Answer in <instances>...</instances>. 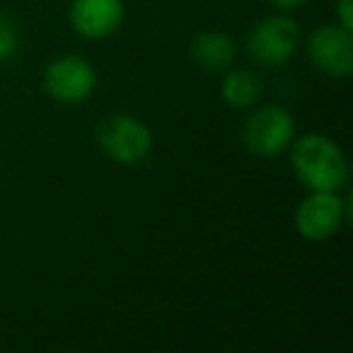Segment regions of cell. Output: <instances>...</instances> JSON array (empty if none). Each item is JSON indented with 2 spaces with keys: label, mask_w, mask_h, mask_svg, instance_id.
I'll list each match as a JSON object with an SVG mask.
<instances>
[{
  "label": "cell",
  "mask_w": 353,
  "mask_h": 353,
  "mask_svg": "<svg viewBox=\"0 0 353 353\" xmlns=\"http://www.w3.org/2000/svg\"><path fill=\"white\" fill-rule=\"evenodd\" d=\"M68 17L83 39H107L121 30L126 8L123 0H73Z\"/></svg>",
  "instance_id": "obj_8"
},
{
  "label": "cell",
  "mask_w": 353,
  "mask_h": 353,
  "mask_svg": "<svg viewBox=\"0 0 353 353\" xmlns=\"http://www.w3.org/2000/svg\"><path fill=\"white\" fill-rule=\"evenodd\" d=\"M269 3L281 12H293V10H298V8H303L307 0H269Z\"/></svg>",
  "instance_id": "obj_13"
},
{
  "label": "cell",
  "mask_w": 353,
  "mask_h": 353,
  "mask_svg": "<svg viewBox=\"0 0 353 353\" xmlns=\"http://www.w3.org/2000/svg\"><path fill=\"white\" fill-rule=\"evenodd\" d=\"M264 83L250 68H232L221 85L223 102L230 109H252L261 99Z\"/></svg>",
  "instance_id": "obj_10"
},
{
  "label": "cell",
  "mask_w": 353,
  "mask_h": 353,
  "mask_svg": "<svg viewBox=\"0 0 353 353\" xmlns=\"http://www.w3.org/2000/svg\"><path fill=\"white\" fill-rule=\"evenodd\" d=\"M189 54H192L194 63H196L199 68L218 73V70H228L235 63L237 44L225 32L208 30L194 37L192 46H189Z\"/></svg>",
  "instance_id": "obj_9"
},
{
  "label": "cell",
  "mask_w": 353,
  "mask_h": 353,
  "mask_svg": "<svg viewBox=\"0 0 353 353\" xmlns=\"http://www.w3.org/2000/svg\"><path fill=\"white\" fill-rule=\"evenodd\" d=\"M97 88V73L83 56H59L44 70V90L61 104H83Z\"/></svg>",
  "instance_id": "obj_6"
},
{
  "label": "cell",
  "mask_w": 353,
  "mask_h": 353,
  "mask_svg": "<svg viewBox=\"0 0 353 353\" xmlns=\"http://www.w3.org/2000/svg\"><path fill=\"white\" fill-rule=\"evenodd\" d=\"M295 138V121L288 109L266 104L252 112L242 126V143L256 157H276L288 150Z\"/></svg>",
  "instance_id": "obj_4"
},
{
  "label": "cell",
  "mask_w": 353,
  "mask_h": 353,
  "mask_svg": "<svg viewBox=\"0 0 353 353\" xmlns=\"http://www.w3.org/2000/svg\"><path fill=\"white\" fill-rule=\"evenodd\" d=\"M351 216L348 201L343 203L336 192H310L295 211V228L310 242H327L341 230Z\"/></svg>",
  "instance_id": "obj_5"
},
{
  "label": "cell",
  "mask_w": 353,
  "mask_h": 353,
  "mask_svg": "<svg viewBox=\"0 0 353 353\" xmlns=\"http://www.w3.org/2000/svg\"><path fill=\"white\" fill-rule=\"evenodd\" d=\"M97 145L117 165H138L152 150V133L133 114H112L97 126Z\"/></svg>",
  "instance_id": "obj_2"
},
{
  "label": "cell",
  "mask_w": 353,
  "mask_h": 353,
  "mask_svg": "<svg viewBox=\"0 0 353 353\" xmlns=\"http://www.w3.org/2000/svg\"><path fill=\"white\" fill-rule=\"evenodd\" d=\"M290 167L310 192H339L348 179L343 150L322 133H307L290 143Z\"/></svg>",
  "instance_id": "obj_1"
},
{
  "label": "cell",
  "mask_w": 353,
  "mask_h": 353,
  "mask_svg": "<svg viewBox=\"0 0 353 353\" xmlns=\"http://www.w3.org/2000/svg\"><path fill=\"white\" fill-rule=\"evenodd\" d=\"M307 59L319 73L329 78H346L353 73V37L341 25H322L305 41Z\"/></svg>",
  "instance_id": "obj_7"
},
{
  "label": "cell",
  "mask_w": 353,
  "mask_h": 353,
  "mask_svg": "<svg viewBox=\"0 0 353 353\" xmlns=\"http://www.w3.org/2000/svg\"><path fill=\"white\" fill-rule=\"evenodd\" d=\"M20 46V30L15 20L6 12H0V61H8L17 54Z\"/></svg>",
  "instance_id": "obj_11"
},
{
  "label": "cell",
  "mask_w": 353,
  "mask_h": 353,
  "mask_svg": "<svg viewBox=\"0 0 353 353\" xmlns=\"http://www.w3.org/2000/svg\"><path fill=\"white\" fill-rule=\"evenodd\" d=\"M336 20L341 27L353 30V0H336Z\"/></svg>",
  "instance_id": "obj_12"
},
{
  "label": "cell",
  "mask_w": 353,
  "mask_h": 353,
  "mask_svg": "<svg viewBox=\"0 0 353 353\" xmlns=\"http://www.w3.org/2000/svg\"><path fill=\"white\" fill-rule=\"evenodd\" d=\"M300 46V27L285 15L264 17L247 37V54L264 68H281L295 56Z\"/></svg>",
  "instance_id": "obj_3"
}]
</instances>
